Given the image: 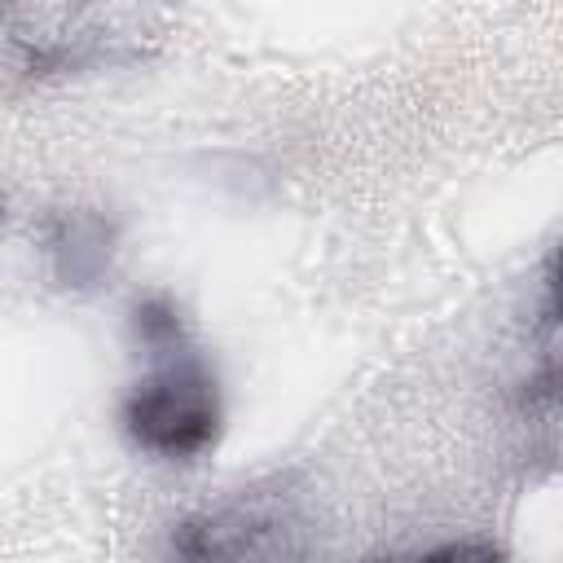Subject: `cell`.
Masks as SVG:
<instances>
[{
  "label": "cell",
  "mask_w": 563,
  "mask_h": 563,
  "mask_svg": "<svg viewBox=\"0 0 563 563\" xmlns=\"http://www.w3.org/2000/svg\"><path fill=\"white\" fill-rule=\"evenodd\" d=\"M150 374L123 396V431L128 440L163 462L202 457L224 427L220 383L211 365L194 352L189 330L145 347Z\"/></svg>",
  "instance_id": "1"
},
{
  "label": "cell",
  "mask_w": 563,
  "mask_h": 563,
  "mask_svg": "<svg viewBox=\"0 0 563 563\" xmlns=\"http://www.w3.org/2000/svg\"><path fill=\"white\" fill-rule=\"evenodd\" d=\"M295 510L277 493H246L220 510L194 515L172 532V550L185 559H277L295 554Z\"/></svg>",
  "instance_id": "2"
},
{
  "label": "cell",
  "mask_w": 563,
  "mask_h": 563,
  "mask_svg": "<svg viewBox=\"0 0 563 563\" xmlns=\"http://www.w3.org/2000/svg\"><path fill=\"white\" fill-rule=\"evenodd\" d=\"M114 242H119L114 220L106 211H92V207L53 211L44 224L48 268L70 290H92L97 282H106L110 260H114Z\"/></svg>",
  "instance_id": "3"
},
{
  "label": "cell",
  "mask_w": 563,
  "mask_h": 563,
  "mask_svg": "<svg viewBox=\"0 0 563 563\" xmlns=\"http://www.w3.org/2000/svg\"><path fill=\"white\" fill-rule=\"evenodd\" d=\"M453 554H479V559H497V545H466V541H457V545H440V550H435V559H453Z\"/></svg>",
  "instance_id": "4"
},
{
  "label": "cell",
  "mask_w": 563,
  "mask_h": 563,
  "mask_svg": "<svg viewBox=\"0 0 563 563\" xmlns=\"http://www.w3.org/2000/svg\"><path fill=\"white\" fill-rule=\"evenodd\" d=\"M0 220H4V207H0Z\"/></svg>",
  "instance_id": "5"
}]
</instances>
